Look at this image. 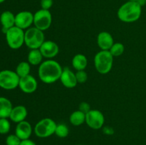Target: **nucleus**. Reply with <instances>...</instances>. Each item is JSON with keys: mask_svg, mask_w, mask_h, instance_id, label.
Wrapping results in <instances>:
<instances>
[{"mask_svg": "<svg viewBox=\"0 0 146 145\" xmlns=\"http://www.w3.org/2000/svg\"><path fill=\"white\" fill-rule=\"evenodd\" d=\"M62 71V67L57 61L48 59L39 65L38 75L43 82L51 84L60 80Z\"/></svg>", "mask_w": 146, "mask_h": 145, "instance_id": "1", "label": "nucleus"}, {"mask_svg": "<svg viewBox=\"0 0 146 145\" xmlns=\"http://www.w3.org/2000/svg\"><path fill=\"white\" fill-rule=\"evenodd\" d=\"M142 14V7L136 1L124 3L117 11L118 18L125 23H133L137 21Z\"/></svg>", "mask_w": 146, "mask_h": 145, "instance_id": "2", "label": "nucleus"}, {"mask_svg": "<svg viewBox=\"0 0 146 145\" xmlns=\"http://www.w3.org/2000/svg\"><path fill=\"white\" fill-rule=\"evenodd\" d=\"M94 65L98 72L102 75L108 74L113 65V56L109 51H99L94 56Z\"/></svg>", "mask_w": 146, "mask_h": 145, "instance_id": "3", "label": "nucleus"}, {"mask_svg": "<svg viewBox=\"0 0 146 145\" xmlns=\"http://www.w3.org/2000/svg\"><path fill=\"white\" fill-rule=\"evenodd\" d=\"M45 41L44 31L36 27H30L24 34V44L30 49H38Z\"/></svg>", "mask_w": 146, "mask_h": 145, "instance_id": "4", "label": "nucleus"}, {"mask_svg": "<svg viewBox=\"0 0 146 145\" xmlns=\"http://www.w3.org/2000/svg\"><path fill=\"white\" fill-rule=\"evenodd\" d=\"M56 125L55 121L51 118L41 119L34 127V134L39 138H47L55 134Z\"/></svg>", "mask_w": 146, "mask_h": 145, "instance_id": "5", "label": "nucleus"}, {"mask_svg": "<svg viewBox=\"0 0 146 145\" xmlns=\"http://www.w3.org/2000/svg\"><path fill=\"white\" fill-rule=\"evenodd\" d=\"M24 30L19 27H11L6 32V40L7 45L11 49H19L24 44Z\"/></svg>", "mask_w": 146, "mask_h": 145, "instance_id": "6", "label": "nucleus"}, {"mask_svg": "<svg viewBox=\"0 0 146 145\" xmlns=\"http://www.w3.org/2000/svg\"><path fill=\"white\" fill-rule=\"evenodd\" d=\"M20 78L17 72L10 70L0 71V88L7 90H14L19 87Z\"/></svg>", "mask_w": 146, "mask_h": 145, "instance_id": "7", "label": "nucleus"}, {"mask_svg": "<svg viewBox=\"0 0 146 145\" xmlns=\"http://www.w3.org/2000/svg\"><path fill=\"white\" fill-rule=\"evenodd\" d=\"M52 23V15L49 10L41 9L34 14V27L44 31L50 28Z\"/></svg>", "mask_w": 146, "mask_h": 145, "instance_id": "8", "label": "nucleus"}, {"mask_svg": "<svg viewBox=\"0 0 146 145\" xmlns=\"http://www.w3.org/2000/svg\"><path fill=\"white\" fill-rule=\"evenodd\" d=\"M105 117L102 112L98 109H91L86 114V123L93 129H100L104 126Z\"/></svg>", "mask_w": 146, "mask_h": 145, "instance_id": "9", "label": "nucleus"}, {"mask_svg": "<svg viewBox=\"0 0 146 145\" xmlns=\"http://www.w3.org/2000/svg\"><path fill=\"white\" fill-rule=\"evenodd\" d=\"M34 24V14L29 11H22L15 15V26L21 29H28Z\"/></svg>", "mask_w": 146, "mask_h": 145, "instance_id": "10", "label": "nucleus"}, {"mask_svg": "<svg viewBox=\"0 0 146 145\" xmlns=\"http://www.w3.org/2000/svg\"><path fill=\"white\" fill-rule=\"evenodd\" d=\"M19 88L24 93L31 94L35 92L38 88L36 79L31 75L20 78Z\"/></svg>", "mask_w": 146, "mask_h": 145, "instance_id": "11", "label": "nucleus"}, {"mask_svg": "<svg viewBox=\"0 0 146 145\" xmlns=\"http://www.w3.org/2000/svg\"><path fill=\"white\" fill-rule=\"evenodd\" d=\"M43 57L47 59H52L58 55L59 48L56 43L52 41H45L39 48Z\"/></svg>", "mask_w": 146, "mask_h": 145, "instance_id": "12", "label": "nucleus"}, {"mask_svg": "<svg viewBox=\"0 0 146 145\" xmlns=\"http://www.w3.org/2000/svg\"><path fill=\"white\" fill-rule=\"evenodd\" d=\"M60 80L62 85L67 88H74L78 84L76 73L67 67L63 68Z\"/></svg>", "mask_w": 146, "mask_h": 145, "instance_id": "13", "label": "nucleus"}, {"mask_svg": "<svg viewBox=\"0 0 146 145\" xmlns=\"http://www.w3.org/2000/svg\"><path fill=\"white\" fill-rule=\"evenodd\" d=\"M32 127L31 124L27 121L24 120L17 123L15 129V134L22 140L29 139L32 134Z\"/></svg>", "mask_w": 146, "mask_h": 145, "instance_id": "14", "label": "nucleus"}, {"mask_svg": "<svg viewBox=\"0 0 146 145\" xmlns=\"http://www.w3.org/2000/svg\"><path fill=\"white\" fill-rule=\"evenodd\" d=\"M97 44L102 51H109L114 44L112 35L107 31H101L97 36Z\"/></svg>", "mask_w": 146, "mask_h": 145, "instance_id": "15", "label": "nucleus"}, {"mask_svg": "<svg viewBox=\"0 0 146 145\" xmlns=\"http://www.w3.org/2000/svg\"><path fill=\"white\" fill-rule=\"evenodd\" d=\"M27 115H28V111L27 107L24 105H17L16 107H13L9 118L12 122L15 123H19L25 120Z\"/></svg>", "mask_w": 146, "mask_h": 145, "instance_id": "16", "label": "nucleus"}, {"mask_svg": "<svg viewBox=\"0 0 146 145\" xmlns=\"http://www.w3.org/2000/svg\"><path fill=\"white\" fill-rule=\"evenodd\" d=\"M0 22L2 25L3 32L6 34L7 30L15 26V15L9 11H5L0 16Z\"/></svg>", "mask_w": 146, "mask_h": 145, "instance_id": "17", "label": "nucleus"}, {"mask_svg": "<svg viewBox=\"0 0 146 145\" xmlns=\"http://www.w3.org/2000/svg\"><path fill=\"white\" fill-rule=\"evenodd\" d=\"M12 109L11 101L4 97H0V118H9Z\"/></svg>", "mask_w": 146, "mask_h": 145, "instance_id": "18", "label": "nucleus"}, {"mask_svg": "<svg viewBox=\"0 0 146 145\" xmlns=\"http://www.w3.org/2000/svg\"><path fill=\"white\" fill-rule=\"evenodd\" d=\"M88 65V60L84 54L78 53L74 56L72 59V66L77 71H84Z\"/></svg>", "mask_w": 146, "mask_h": 145, "instance_id": "19", "label": "nucleus"}, {"mask_svg": "<svg viewBox=\"0 0 146 145\" xmlns=\"http://www.w3.org/2000/svg\"><path fill=\"white\" fill-rule=\"evenodd\" d=\"M43 55L40 51L39 48L38 49H31L29 52L28 54V62L29 63L30 65H38L42 63Z\"/></svg>", "mask_w": 146, "mask_h": 145, "instance_id": "20", "label": "nucleus"}, {"mask_svg": "<svg viewBox=\"0 0 146 145\" xmlns=\"http://www.w3.org/2000/svg\"><path fill=\"white\" fill-rule=\"evenodd\" d=\"M69 122L74 126L78 127L86 122V114L80 110L74 111L71 114L69 117Z\"/></svg>", "mask_w": 146, "mask_h": 145, "instance_id": "21", "label": "nucleus"}, {"mask_svg": "<svg viewBox=\"0 0 146 145\" xmlns=\"http://www.w3.org/2000/svg\"><path fill=\"white\" fill-rule=\"evenodd\" d=\"M30 71H31V66H30L29 63L22 61L18 64L16 68L15 72H17L19 78H22V77L29 75Z\"/></svg>", "mask_w": 146, "mask_h": 145, "instance_id": "22", "label": "nucleus"}, {"mask_svg": "<svg viewBox=\"0 0 146 145\" xmlns=\"http://www.w3.org/2000/svg\"><path fill=\"white\" fill-rule=\"evenodd\" d=\"M110 53L113 57H118L122 55L125 51V46L121 43H114L109 50Z\"/></svg>", "mask_w": 146, "mask_h": 145, "instance_id": "23", "label": "nucleus"}, {"mask_svg": "<svg viewBox=\"0 0 146 145\" xmlns=\"http://www.w3.org/2000/svg\"><path fill=\"white\" fill-rule=\"evenodd\" d=\"M69 134V129L65 124L60 123L56 125L55 134L59 138H66Z\"/></svg>", "mask_w": 146, "mask_h": 145, "instance_id": "24", "label": "nucleus"}, {"mask_svg": "<svg viewBox=\"0 0 146 145\" xmlns=\"http://www.w3.org/2000/svg\"><path fill=\"white\" fill-rule=\"evenodd\" d=\"M11 129V125L7 118H0V134H6Z\"/></svg>", "mask_w": 146, "mask_h": 145, "instance_id": "25", "label": "nucleus"}, {"mask_svg": "<svg viewBox=\"0 0 146 145\" xmlns=\"http://www.w3.org/2000/svg\"><path fill=\"white\" fill-rule=\"evenodd\" d=\"M21 140L14 134H10L6 139V144L7 145H20Z\"/></svg>", "mask_w": 146, "mask_h": 145, "instance_id": "26", "label": "nucleus"}, {"mask_svg": "<svg viewBox=\"0 0 146 145\" xmlns=\"http://www.w3.org/2000/svg\"><path fill=\"white\" fill-rule=\"evenodd\" d=\"M76 77L78 83H84L88 80V74L84 71H78L76 72Z\"/></svg>", "mask_w": 146, "mask_h": 145, "instance_id": "27", "label": "nucleus"}, {"mask_svg": "<svg viewBox=\"0 0 146 145\" xmlns=\"http://www.w3.org/2000/svg\"><path fill=\"white\" fill-rule=\"evenodd\" d=\"M41 9L45 10H49L52 7L54 1L53 0H41L40 1Z\"/></svg>", "mask_w": 146, "mask_h": 145, "instance_id": "28", "label": "nucleus"}, {"mask_svg": "<svg viewBox=\"0 0 146 145\" xmlns=\"http://www.w3.org/2000/svg\"><path fill=\"white\" fill-rule=\"evenodd\" d=\"M91 106L89 104L86 102H82L80 103L79 107H78V110L81 111L84 114H86L91 110Z\"/></svg>", "mask_w": 146, "mask_h": 145, "instance_id": "29", "label": "nucleus"}, {"mask_svg": "<svg viewBox=\"0 0 146 145\" xmlns=\"http://www.w3.org/2000/svg\"><path fill=\"white\" fill-rule=\"evenodd\" d=\"M103 130H104V132L106 134L111 135L114 133L113 129L112 127H105L103 129Z\"/></svg>", "mask_w": 146, "mask_h": 145, "instance_id": "30", "label": "nucleus"}, {"mask_svg": "<svg viewBox=\"0 0 146 145\" xmlns=\"http://www.w3.org/2000/svg\"><path fill=\"white\" fill-rule=\"evenodd\" d=\"M20 145H36L34 142H33L31 139H26V140L21 141Z\"/></svg>", "mask_w": 146, "mask_h": 145, "instance_id": "31", "label": "nucleus"}, {"mask_svg": "<svg viewBox=\"0 0 146 145\" xmlns=\"http://www.w3.org/2000/svg\"><path fill=\"white\" fill-rule=\"evenodd\" d=\"M141 7H144V6L146 5V0H137L136 1Z\"/></svg>", "mask_w": 146, "mask_h": 145, "instance_id": "32", "label": "nucleus"}, {"mask_svg": "<svg viewBox=\"0 0 146 145\" xmlns=\"http://www.w3.org/2000/svg\"><path fill=\"white\" fill-rule=\"evenodd\" d=\"M5 1V0H0V4H1V3L4 2Z\"/></svg>", "mask_w": 146, "mask_h": 145, "instance_id": "33", "label": "nucleus"}, {"mask_svg": "<svg viewBox=\"0 0 146 145\" xmlns=\"http://www.w3.org/2000/svg\"><path fill=\"white\" fill-rule=\"evenodd\" d=\"M129 1H137V0H128Z\"/></svg>", "mask_w": 146, "mask_h": 145, "instance_id": "34", "label": "nucleus"}, {"mask_svg": "<svg viewBox=\"0 0 146 145\" xmlns=\"http://www.w3.org/2000/svg\"><path fill=\"white\" fill-rule=\"evenodd\" d=\"M76 145H84V144H76Z\"/></svg>", "mask_w": 146, "mask_h": 145, "instance_id": "35", "label": "nucleus"}]
</instances>
